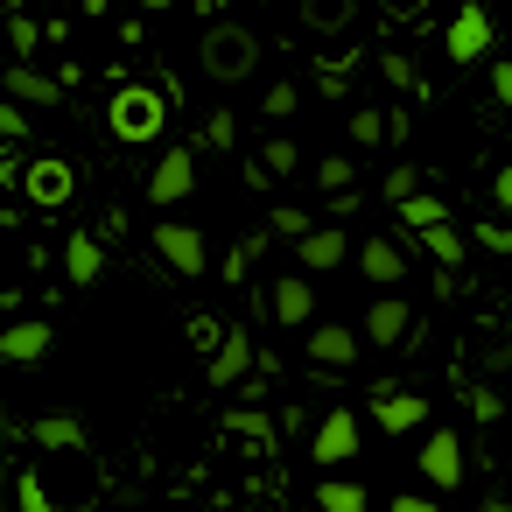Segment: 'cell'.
I'll list each match as a JSON object with an SVG mask.
<instances>
[{"mask_svg": "<svg viewBox=\"0 0 512 512\" xmlns=\"http://www.w3.org/2000/svg\"><path fill=\"white\" fill-rule=\"evenodd\" d=\"M470 414H477V421H498V414H505L498 386H470Z\"/></svg>", "mask_w": 512, "mask_h": 512, "instance_id": "32", "label": "cell"}, {"mask_svg": "<svg viewBox=\"0 0 512 512\" xmlns=\"http://www.w3.org/2000/svg\"><path fill=\"white\" fill-rule=\"evenodd\" d=\"M358 274H365L372 288H400L407 260H400V246H393V239H365V246H358Z\"/></svg>", "mask_w": 512, "mask_h": 512, "instance_id": "16", "label": "cell"}, {"mask_svg": "<svg viewBox=\"0 0 512 512\" xmlns=\"http://www.w3.org/2000/svg\"><path fill=\"white\" fill-rule=\"evenodd\" d=\"M351 141H358V148H379V141H386V113H379V106H358V113H351Z\"/></svg>", "mask_w": 512, "mask_h": 512, "instance_id": "22", "label": "cell"}, {"mask_svg": "<svg viewBox=\"0 0 512 512\" xmlns=\"http://www.w3.org/2000/svg\"><path fill=\"white\" fill-rule=\"evenodd\" d=\"M309 22H344V0H309Z\"/></svg>", "mask_w": 512, "mask_h": 512, "instance_id": "40", "label": "cell"}, {"mask_svg": "<svg viewBox=\"0 0 512 512\" xmlns=\"http://www.w3.org/2000/svg\"><path fill=\"white\" fill-rule=\"evenodd\" d=\"M491 197H498V211H505V218H512V162H505V169H498V183H491Z\"/></svg>", "mask_w": 512, "mask_h": 512, "instance_id": "38", "label": "cell"}, {"mask_svg": "<svg viewBox=\"0 0 512 512\" xmlns=\"http://www.w3.org/2000/svg\"><path fill=\"white\" fill-rule=\"evenodd\" d=\"M477 512H512V505L505 498H477Z\"/></svg>", "mask_w": 512, "mask_h": 512, "instance_id": "42", "label": "cell"}, {"mask_svg": "<svg viewBox=\"0 0 512 512\" xmlns=\"http://www.w3.org/2000/svg\"><path fill=\"white\" fill-rule=\"evenodd\" d=\"M421 246H428V253H435V260H442V267H449V274H456V267H463V239H456V232H449V225H435V232H421Z\"/></svg>", "mask_w": 512, "mask_h": 512, "instance_id": "23", "label": "cell"}, {"mask_svg": "<svg viewBox=\"0 0 512 512\" xmlns=\"http://www.w3.org/2000/svg\"><path fill=\"white\" fill-rule=\"evenodd\" d=\"M407 197H421V176H414V162H393L386 169V204H407Z\"/></svg>", "mask_w": 512, "mask_h": 512, "instance_id": "24", "label": "cell"}, {"mask_svg": "<svg viewBox=\"0 0 512 512\" xmlns=\"http://www.w3.org/2000/svg\"><path fill=\"white\" fill-rule=\"evenodd\" d=\"M106 274V246H99V232H71L64 239V281L71 288H92Z\"/></svg>", "mask_w": 512, "mask_h": 512, "instance_id": "13", "label": "cell"}, {"mask_svg": "<svg viewBox=\"0 0 512 512\" xmlns=\"http://www.w3.org/2000/svg\"><path fill=\"white\" fill-rule=\"evenodd\" d=\"M344 253H351V239L337 232V225H316L302 246H295V260H302V274H330V267H344Z\"/></svg>", "mask_w": 512, "mask_h": 512, "instance_id": "14", "label": "cell"}, {"mask_svg": "<svg viewBox=\"0 0 512 512\" xmlns=\"http://www.w3.org/2000/svg\"><path fill=\"white\" fill-rule=\"evenodd\" d=\"M393 218H400V225H407V232H435V225H442V218H449V204H442V197H428V190H421V197H407V204H393Z\"/></svg>", "mask_w": 512, "mask_h": 512, "instance_id": "21", "label": "cell"}, {"mask_svg": "<svg viewBox=\"0 0 512 512\" xmlns=\"http://www.w3.org/2000/svg\"><path fill=\"white\" fill-rule=\"evenodd\" d=\"M71 190H78V176H71V162H36V169H29V197H36L43 211H57V204H71Z\"/></svg>", "mask_w": 512, "mask_h": 512, "instance_id": "18", "label": "cell"}, {"mask_svg": "<svg viewBox=\"0 0 512 512\" xmlns=\"http://www.w3.org/2000/svg\"><path fill=\"white\" fill-rule=\"evenodd\" d=\"M15 491H22V512H64V505L43 491V477H36V470H22V484H15Z\"/></svg>", "mask_w": 512, "mask_h": 512, "instance_id": "25", "label": "cell"}, {"mask_svg": "<svg viewBox=\"0 0 512 512\" xmlns=\"http://www.w3.org/2000/svg\"><path fill=\"white\" fill-rule=\"evenodd\" d=\"M316 512H372V498H365V484H351V477H323V484H316Z\"/></svg>", "mask_w": 512, "mask_h": 512, "instance_id": "20", "label": "cell"}, {"mask_svg": "<svg viewBox=\"0 0 512 512\" xmlns=\"http://www.w3.org/2000/svg\"><path fill=\"white\" fill-rule=\"evenodd\" d=\"M365 442H358V414L351 407H330L316 428H309V456L323 463V470H337V463H351Z\"/></svg>", "mask_w": 512, "mask_h": 512, "instance_id": "3", "label": "cell"}, {"mask_svg": "<svg viewBox=\"0 0 512 512\" xmlns=\"http://www.w3.org/2000/svg\"><path fill=\"white\" fill-rule=\"evenodd\" d=\"M253 64H260V50H253V36H246V29H232V22H225V29H211V36H204V78L239 85Z\"/></svg>", "mask_w": 512, "mask_h": 512, "instance_id": "1", "label": "cell"}, {"mask_svg": "<svg viewBox=\"0 0 512 512\" xmlns=\"http://www.w3.org/2000/svg\"><path fill=\"white\" fill-rule=\"evenodd\" d=\"M267 316H274L281 330H302V323L316 316V281H309V274H274V288H267Z\"/></svg>", "mask_w": 512, "mask_h": 512, "instance_id": "4", "label": "cell"}, {"mask_svg": "<svg viewBox=\"0 0 512 512\" xmlns=\"http://www.w3.org/2000/svg\"><path fill=\"white\" fill-rule=\"evenodd\" d=\"M295 106H302V85H288V78H281V85H267V113H274V120H288Z\"/></svg>", "mask_w": 512, "mask_h": 512, "instance_id": "27", "label": "cell"}, {"mask_svg": "<svg viewBox=\"0 0 512 512\" xmlns=\"http://www.w3.org/2000/svg\"><path fill=\"white\" fill-rule=\"evenodd\" d=\"M29 442H43V449H85V421L78 414H43V421H29Z\"/></svg>", "mask_w": 512, "mask_h": 512, "instance_id": "19", "label": "cell"}, {"mask_svg": "<svg viewBox=\"0 0 512 512\" xmlns=\"http://www.w3.org/2000/svg\"><path fill=\"white\" fill-rule=\"evenodd\" d=\"M190 190H197V155H190V148H169V155L155 162V176H148V197H155V204H183Z\"/></svg>", "mask_w": 512, "mask_h": 512, "instance_id": "7", "label": "cell"}, {"mask_svg": "<svg viewBox=\"0 0 512 512\" xmlns=\"http://www.w3.org/2000/svg\"><path fill=\"white\" fill-rule=\"evenodd\" d=\"M358 351H365V337L358 330H337V323H323V330H309V358L316 365H358Z\"/></svg>", "mask_w": 512, "mask_h": 512, "instance_id": "17", "label": "cell"}, {"mask_svg": "<svg viewBox=\"0 0 512 512\" xmlns=\"http://www.w3.org/2000/svg\"><path fill=\"white\" fill-rule=\"evenodd\" d=\"M421 477H428L435 491H456V484H463V442H456L449 428H435V435L421 442Z\"/></svg>", "mask_w": 512, "mask_h": 512, "instance_id": "10", "label": "cell"}, {"mask_svg": "<svg viewBox=\"0 0 512 512\" xmlns=\"http://www.w3.org/2000/svg\"><path fill=\"white\" fill-rule=\"evenodd\" d=\"M155 253H162V260H169L183 281H197V274L211 267V246H204V232H197V225H183V218H162V225H155Z\"/></svg>", "mask_w": 512, "mask_h": 512, "instance_id": "2", "label": "cell"}, {"mask_svg": "<svg viewBox=\"0 0 512 512\" xmlns=\"http://www.w3.org/2000/svg\"><path fill=\"white\" fill-rule=\"evenodd\" d=\"M0 92H8V99H22V106H64L57 78H43L36 64H8V78H0Z\"/></svg>", "mask_w": 512, "mask_h": 512, "instance_id": "15", "label": "cell"}, {"mask_svg": "<svg viewBox=\"0 0 512 512\" xmlns=\"http://www.w3.org/2000/svg\"><path fill=\"white\" fill-rule=\"evenodd\" d=\"M50 344H57V323H43V316H22L0 330V358L8 365H36V358H50Z\"/></svg>", "mask_w": 512, "mask_h": 512, "instance_id": "6", "label": "cell"}, {"mask_svg": "<svg viewBox=\"0 0 512 512\" xmlns=\"http://www.w3.org/2000/svg\"><path fill=\"white\" fill-rule=\"evenodd\" d=\"M0 134H8V148H22V141H29V113H22V99L0 106Z\"/></svg>", "mask_w": 512, "mask_h": 512, "instance_id": "26", "label": "cell"}, {"mask_svg": "<svg viewBox=\"0 0 512 512\" xmlns=\"http://www.w3.org/2000/svg\"><path fill=\"white\" fill-rule=\"evenodd\" d=\"M316 183H323L330 197H337V190H351V162H323V169H316Z\"/></svg>", "mask_w": 512, "mask_h": 512, "instance_id": "34", "label": "cell"}, {"mask_svg": "<svg viewBox=\"0 0 512 512\" xmlns=\"http://www.w3.org/2000/svg\"><path fill=\"white\" fill-rule=\"evenodd\" d=\"M505 365H512V316H505V337L491 344V372H505Z\"/></svg>", "mask_w": 512, "mask_h": 512, "instance_id": "37", "label": "cell"}, {"mask_svg": "<svg viewBox=\"0 0 512 512\" xmlns=\"http://www.w3.org/2000/svg\"><path fill=\"white\" fill-rule=\"evenodd\" d=\"M204 372H211V386H232V393H239V386L253 379V337L232 323V330H225V344L211 351V365H204Z\"/></svg>", "mask_w": 512, "mask_h": 512, "instance_id": "8", "label": "cell"}, {"mask_svg": "<svg viewBox=\"0 0 512 512\" xmlns=\"http://www.w3.org/2000/svg\"><path fill=\"white\" fill-rule=\"evenodd\" d=\"M491 92H498V106L512 113V64H498V71H491Z\"/></svg>", "mask_w": 512, "mask_h": 512, "instance_id": "39", "label": "cell"}, {"mask_svg": "<svg viewBox=\"0 0 512 512\" xmlns=\"http://www.w3.org/2000/svg\"><path fill=\"white\" fill-rule=\"evenodd\" d=\"M386 512H442V505H435V498H393Z\"/></svg>", "mask_w": 512, "mask_h": 512, "instance_id": "41", "label": "cell"}, {"mask_svg": "<svg viewBox=\"0 0 512 512\" xmlns=\"http://www.w3.org/2000/svg\"><path fill=\"white\" fill-rule=\"evenodd\" d=\"M274 232H281V239H295V246H302V239H309V232H316V225H309V211H274Z\"/></svg>", "mask_w": 512, "mask_h": 512, "instance_id": "31", "label": "cell"}, {"mask_svg": "<svg viewBox=\"0 0 512 512\" xmlns=\"http://www.w3.org/2000/svg\"><path fill=\"white\" fill-rule=\"evenodd\" d=\"M141 8H148V15H162V8H176V0H141Z\"/></svg>", "mask_w": 512, "mask_h": 512, "instance_id": "43", "label": "cell"}, {"mask_svg": "<svg viewBox=\"0 0 512 512\" xmlns=\"http://www.w3.org/2000/svg\"><path fill=\"white\" fill-rule=\"evenodd\" d=\"M372 421H379L386 435H414V428H428V400H421V393L379 386V393H372Z\"/></svg>", "mask_w": 512, "mask_h": 512, "instance_id": "9", "label": "cell"}, {"mask_svg": "<svg viewBox=\"0 0 512 512\" xmlns=\"http://www.w3.org/2000/svg\"><path fill=\"white\" fill-rule=\"evenodd\" d=\"M295 162H302V155H295L288 141H267V148H260V169H267V176H288Z\"/></svg>", "mask_w": 512, "mask_h": 512, "instance_id": "28", "label": "cell"}, {"mask_svg": "<svg viewBox=\"0 0 512 512\" xmlns=\"http://www.w3.org/2000/svg\"><path fill=\"white\" fill-rule=\"evenodd\" d=\"M477 246H491V253H512V218L498 225V218H484L477 225Z\"/></svg>", "mask_w": 512, "mask_h": 512, "instance_id": "33", "label": "cell"}, {"mask_svg": "<svg viewBox=\"0 0 512 512\" xmlns=\"http://www.w3.org/2000/svg\"><path fill=\"white\" fill-rule=\"evenodd\" d=\"M407 330H414V316H407V302H400V295H379V302L365 309V344L393 351V344H407Z\"/></svg>", "mask_w": 512, "mask_h": 512, "instance_id": "12", "label": "cell"}, {"mask_svg": "<svg viewBox=\"0 0 512 512\" xmlns=\"http://www.w3.org/2000/svg\"><path fill=\"white\" fill-rule=\"evenodd\" d=\"M491 50V15L484 8H456V22H449V64H477Z\"/></svg>", "mask_w": 512, "mask_h": 512, "instance_id": "11", "label": "cell"}, {"mask_svg": "<svg viewBox=\"0 0 512 512\" xmlns=\"http://www.w3.org/2000/svg\"><path fill=\"white\" fill-rule=\"evenodd\" d=\"M190 337H197V344H204V351H218V344H225V330H218V323H211V316H197V323H190Z\"/></svg>", "mask_w": 512, "mask_h": 512, "instance_id": "36", "label": "cell"}, {"mask_svg": "<svg viewBox=\"0 0 512 512\" xmlns=\"http://www.w3.org/2000/svg\"><path fill=\"white\" fill-rule=\"evenodd\" d=\"M379 71H386V78H393V85H414V64H407V57H393V50H386V57H379Z\"/></svg>", "mask_w": 512, "mask_h": 512, "instance_id": "35", "label": "cell"}, {"mask_svg": "<svg viewBox=\"0 0 512 512\" xmlns=\"http://www.w3.org/2000/svg\"><path fill=\"white\" fill-rule=\"evenodd\" d=\"M162 120H169V106H162L155 92H141V85L113 99V134H120V141H148Z\"/></svg>", "mask_w": 512, "mask_h": 512, "instance_id": "5", "label": "cell"}, {"mask_svg": "<svg viewBox=\"0 0 512 512\" xmlns=\"http://www.w3.org/2000/svg\"><path fill=\"white\" fill-rule=\"evenodd\" d=\"M8 43H15V50H22V57H29V50H36V43H43V29H36V22H29V15H8Z\"/></svg>", "mask_w": 512, "mask_h": 512, "instance_id": "30", "label": "cell"}, {"mask_svg": "<svg viewBox=\"0 0 512 512\" xmlns=\"http://www.w3.org/2000/svg\"><path fill=\"white\" fill-rule=\"evenodd\" d=\"M225 428H232V435H253V442H267V435H274V428H267L253 407H232V414H225Z\"/></svg>", "mask_w": 512, "mask_h": 512, "instance_id": "29", "label": "cell"}]
</instances>
